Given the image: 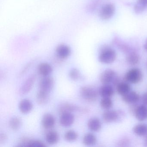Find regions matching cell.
Here are the masks:
<instances>
[{
	"label": "cell",
	"mask_w": 147,
	"mask_h": 147,
	"mask_svg": "<svg viewBox=\"0 0 147 147\" xmlns=\"http://www.w3.org/2000/svg\"><path fill=\"white\" fill-rule=\"evenodd\" d=\"M116 51L107 45H104L100 48L98 60L100 62L106 64L112 63L116 60Z\"/></svg>",
	"instance_id": "obj_1"
},
{
	"label": "cell",
	"mask_w": 147,
	"mask_h": 147,
	"mask_svg": "<svg viewBox=\"0 0 147 147\" xmlns=\"http://www.w3.org/2000/svg\"><path fill=\"white\" fill-rule=\"evenodd\" d=\"M80 94L82 98L88 102H94L97 100L98 92L94 88L89 86H84L80 89Z\"/></svg>",
	"instance_id": "obj_2"
},
{
	"label": "cell",
	"mask_w": 147,
	"mask_h": 147,
	"mask_svg": "<svg viewBox=\"0 0 147 147\" xmlns=\"http://www.w3.org/2000/svg\"><path fill=\"white\" fill-rule=\"evenodd\" d=\"M142 78V74L138 68L131 69L125 74L124 79L125 81L132 84H136L141 81Z\"/></svg>",
	"instance_id": "obj_3"
},
{
	"label": "cell",
	"mask_w": 147,
	"mask_h": 147,
	"mask_svg": "<svg viewBox=\"0 0 147 147\" xmlns=\"http://www.w3.org/2000/svg\"><path fill=\"white\" fill-rule=\"evenodd\" d=\"M123 115V113L120 111L107 110L103 113L102 118L105 123H111L118 121Z\"/></svg>",
	"instance_id": "obj_4"
},
{
	"label": "cell",
	"mask_w": 147,
	"mask_h": 147,
	"mask_svg": "<svg viewBox=\"0 0 147 147\" xmlns=\"http://www.w3.org/2000/svg\"><path fill=\"white\" fill-rule=\"evenodd\" d=\"M115 7L111 3H108L103 5L99 12V16L103 20L110 19L114 15Z\"/></svg>",
	"instance_id": "obj_5"
},
{
	"label": "cell",
	"mask_w": 147,
	"mask_h": 147,
	"mask_svg": "<svg viewBox=\"0 0 147 147\" xmlns=\"http://www.w3.org/2000/svg\"><path fill=\"white\" fill-rule=\"evenodd\" d=\"M36 79L35 74L30 76L22 84L19 89V93L20 94L24 95L28 93L32 89L34 83Z\"/></svg>",
	"instance_id": "obj_6"
},
{
	"label": "cell",
	"mask_w": 147,
	"mask_h": 147,
	"mask_svg": "<svg viewBox=\"0 0 147 147\" xmlns=\"http://www.w3.org/2000/svg\"><path fill=\"white\" fill-rule=\"evenodd\" d=\"M117 77L115 71L112 69H108L105 70L101 73L100 80V82L103 85H107L113 83Z\"/></svg>",
	"instance_id": "obj_7"
},
{
	"label": "cell",
	"mask_w": 147,
	"mask_h": 147,
	"mask_svg": "<svg viewBox=\"0 0 147 147\" xmlns=\"http://www.w3.org/2000/svg\"><path fill=\"white\" fill-rule=\"evenodd\" d=\"M55 86V81L53 78L50 76L43 77L39 82L40 90L50 93Z\"/></svg>",
	"instance_id": "obj_8"
},
{
	"label": "cell",
	"mask_w": 147,
	"mask_h": 147,
	"mask_svg": "<svg viewBox=\"0 0 147 147\" xmlns=\"http://www.w3.org/2000/svg\"><path fill=\"white\" fill-rule=\"evenodd\" d=\"M56 54L58 58L61 59H66L71 54V49L68 45L61 44L58 45L56 49Z\"/></svg>",
	"instance_id": "obj_9"
},
{
	"label": "cell",
	"mask_w": 147,
	"mask_h": 147,
	"mask_svg": "<svg viewBox=\"0 0 147 147\" xmlns=\"http://www.w3.org/2000/svg\"><path fill=\"white\" fill-rule=\"evenodd\" d=\"M60 115V123L62 126L69 127L74 123L75 117L72 113H65Z\"/></svg>",
	"instance_id": "obj_10"
},
{
	"label": "cell",
	"mask_w": 147,
	"mask_h": 147,
	"mask_svg": "<svg viewBox=\"0 0 147 147\" xmlns=\"http://www.w3.org/2000/svg\"><path fill=\"white\" fill-rule=\"evenodd\" d=\"M82 110L80 107L76 105L69 103H62L59 106L58 112L60 114L65 113H73L76 111Z\"/></svg>",
	"instance_id": "obj_11"
},
{
	"label": "cell",
	"mask_w": 147,
	"mask_h": 147,
	"mask_svg": "<svg viewBox=\"0 0 147 147\" xmlns=\"http://www.w3.org/2000/svg\"><path fill=\"white\" fill-rule=\"evenodd\" d=\"M56 123L55 119L52 114L46 113L43 116L42 124L43 127L45 129H51L54 127Z\"/></svg>",
	"instance_id": "obj_12"
},
{
	"label": "cell",
	"mask_w": 147,
	"mask_h": 147,
	"mask_svg": "<svg viewBox=\"0 0 147 147\" xmlns=\"http://www.w3.org/2000/svg\"><path fill=\"white\" fill-rule=\"evenodd\" d=\"M19 109L21 113L27 114L31 111L33 105L32 101L27 99H24L20 102L18 105Z\"/></svg>",
	"instance_id": "obj_13"
},
{
	"label": "cell",
	"mask_w": 147,
	"mask_h": 147,
	"mask_svg": "<svg viewBox=\"0 0 147 147\" xmlns=\"http://www.w3.org/2000/svg\"><path fill=\"white\" fill-rule=\"evenodd\" d=\"M122 96V99L125 102L131 105L137 103L140 99L138 94L134 91H129Z\"/></svg>",
	"instance_id": "obj_14"
},
{
	"label": "cell",
	"mask_w": 147,
	"mask_h": 147,
	"mask_svg": "<svg viewBox=\"0 0 147 147\" xmlns=\"http://www.w3.org/2000/svg\"><path fill=\"white\" fill-rule=\"evenodd\" d=\"M36 100L38 105H46L49 101L50 92L39 89L37 93Z\"/></svg>",
	"instance_id": "obj_15"
},
{
	"label": "cell",
	"mask_w": 147,
	"mask_h": 147,
	"mask_svg": "<svg viewBox=\"0 0 147 147\" xmlns=\"http://www.w3.org/2000/svg\"><path fill=\"white\" fill-rule=\"evenodd\" d=\"M38 74L43 77L49 76L52 73L53 68L52 66L48 63H42L38 67Z\"/></svg>",
	"instance_id": "obj_16"
},
{
	"label": "cell",
	"mask_w": 147,
	"mask_h": 147,
	"mask_svg": "<svg viewBox=\"0 0 147 147\" xmlns=\"http://www.w3.org/2000/svg\"><path fill=\"white\" fill-rule=\"evenodd\" d=\"M114 93V89L110 84L103 85L100 87L98 90L99 94L102 98H111Z\"/></svg>",
	"instance_id": "obj_17"
},
{
	"label": "cell",
	"mask_w": 147,
	"mask_h": 147,
	"mask_svg": "<svg viewBox=\"0 0 147 147\" xmlns=\"http://www.w3.org/2000/svg\"><path fill=\"white\" fill-rule=\"evenodd\" d=\"M134 116L140 121H143L147 119V107L144 105H138L136 109Z\"/></svg>",
	"instance_id": "obj_18"
},
{
	"label": "cell",
	"mask_w": 147,
	"mask_h": 147,
	"mask_svg": "<svg viewBox=\"0 0 147 147\" xmlns=\"http://www.w3.org/2000/svg\"><path fill=\"white\" fill-rule=\"evenodd\" d=\"M88 129L92 131L97 132L101 129V123L100 119L97 117L90 119L88 122Z\"/></svg>",
	"instance_id": "obj_19"
},
{
	"label": "cell",
	"mask_w": 147,
	"mask_h": 147,
	"mask_svg": "<svg viewBox=\"0 0 147 147\" xmlns=\"http://www.w3.org/2000/svg\"><path fill=\"white\" fill-rule=\"evenodd\" d=\"M45 140L47 143L51 145L56 144L59 140V135L55 131H51L46 134Z\"/></svg>",
	"instance_id": "obj_20"
},
{
	"label": "cell",
	"mask_w": 147,
	"mask_h": 147,
	"mask_svg": "<svg viewBox=\"0 0 147 147\" xmlns=\"http://www.w3.org/2000/svg\"><path fill=\"white\" fill-rule=\"evenodd\" d=\"M114 43L118 48L124 53L128 54L133 51V50L129 45L122 42L118 38L115 37L114 38Z\"/></svg>",
	"instance_id": "obj_21"
},
{
	"label": "cell",
	"mask_w": 147,
	"mask_h": 147,
	"mask_svg": "<svg viewBox=\"0 0 147 147\" xmlns=\"http://www.w3.org/2000/svg\"><path fill=\"white\" fill-rule=\"evenodd\" d=\"M116 87L118 93L122 96L130 91V86L126 81L119 82Z\"/></svg>",
	"instance_id": "obj_22"
},
{
	"label": "cell",
	"mask_w": 147,
	"mask_h": 147,
	"mask_svg": "<svg viewBox=\"0 0 147 147\" xmlns=\"http://www.w3.org/2000/svg\"><path fill=\"white\" fill-rule=\"evenodd\" d=\"M126 60L127 63L129 65H136L140 61V56L136 52L133 51L127 54Z\"/></svg>",
	"instance_id": "obj_23"
},
{
	"label": "cell",
	"mask_w": 147,
	"mask_h": 147,
	"mask_svg": "<svg viewBox=\"0 0 147 147\" xmlns=\"http://www.w3.org/2000/svg\"><path fill=\"white\" fill-rule=\"evenodd\" d=\"M9 127L13 131H17L22 126V121L21 119L18 117L11 118L9 121Z\"/></svg>",
	"instance_id": "obj_24"
},
{
	"label": "cell",
	"mask_w": 147,
	"mask_h": 147,
	"mask_svg": "<svg viewBox=\"0 0 147 147\" xmlns=\"http://www.w3.org/2000/svg\"><path fill=\"white\" fill-rule=\"evenodd\" d=\"M83 143L86 146H92L96 144L97 138L94 134L92 133H87L83 138Z\"/></svg>",
	"instance_id": "obj_25"
},
{
	"label": "cell",
	"mask_w": 147,
	"mask_h": 147,
	"mask_svg": "<svg viewBox=\"0 0 147 147\" xmlns=\"http://www.w3.org/2000/svg\"><path fill=\"white\" fill-rule=\"evenodd\" d=\"M146 8H147V0H138L134 6V11L137 14H140Z\"/></svg>",
	"instance_id": "obj_26"
},
{
	"label": "cell",
	"mask_w": 147,
	"mask_h": 147,
	"mask_svg": "<svg viewBox=\"0 0 147 147\" xmlns=\"http://www.w3.org/2000/svg\"><path fill=\"white\" fill-rule=\"evenodd\" d=\"M133 132L138 136H144L147 134V125L145 124H138L134 126Z\"/></svg>",
	"instance_id": "obj_27"
},
{
	"label": "cell",
	"mask_w": 147,
	"mask_h": 147,
	"mask_svg": "<svg viewBox=\"0 0 147 147\" xmlns=\"http://www.w3.org/2000/svg\"><path fill=\"white\" fill-rule=\"evenodd\" d=\"M78 134L76 131L73 130H69L65 132L64 135V139L69 142H73L77 140Z\"/></svg>",
	"instance_id": "obj_28"
},
{
	"label": "cell",
	"mask_w": 147,
	"mask_h": 147,
	"mask_svg": "<svg viewBox=\"0 0 147 147\" xmlns=\"http://www.w3.org/2000/svg\"><path fill=\"white\" fill-rule=\"evenodd\" d=\"M113 103L111 98H102L100 100V107L105 110H109L112 107Z\"/></svg>",
	"instance_id": "obj_29"
},
{
	"label": "cell",
	"mask_w": 147,
	"mask_h": 147,
	"mask_svg": "<svg viewBox=\"0 0 147 147\" xmlns=\"http://www.w3.org/2000/svg\"><path fill=\"white\" fill-rule=\"evenodd\" d=\"M69 77L74 81H77L80 78L81 74L79 69L76 68H73L69 72Z\"/></svg>",
	"instance_id": "obj_30"
},
{
	"label": "cell",
	"mask_w": 147,
	"mask_h": 147,
	"mask_svg": "<svg viewBox=\"0 0 147 147\" xmlns=\"http://www.w3.org/2000/svg\"><path fill=\"white\" fill-rule=\"evenodd\" d=\"M46 145L43 142L38 139H30V138L27 147H46Z\"/></svg>",
	"instance_id": "obj_31"
},
{
	"label": "cell",
	"mask_w": 147,
	"mask_h": 147,
	"mask_svg": "<svg viewBox=\"0 0 147 147\" xmlns=\"http://www.w3.org/2000/svg\"><path fill=\"white\" fill-rule=\"evenodd\" d=\"M98 5V2L97 1H92L87 6V10L89 12H92L96 10Z\"/></svg>",
	"instance_id": "obj_32"
},
{
	"label": "cell",
	"mask_w": 147,
	"mask_h": 147,
	"mask_svg": "<svg viewBox=\"0 0 147 147\" xmlns=\"http://www.w3.org/2000/svg\"><path fill=\"white\" fill-rule=\"evenodd\" d=\"M7 136L4 133H1L0 134V144H2L5 143L7 140Z\"/></svg>",
	"instance_id": "obj_33"
},
{
	"label": "cell",
	"mask_w": 147,
	"mask_h": 147,
	"mask_svg": "<svg viewBox=\"0 0 147 147\" xmlns=\"http://www.w3.org/2000/svg\"><path fill=\"white\" fill-rule=\"evenodd\" d=\"M138 106L136 104H136H131V105L130 106L129 108V111L130 113L131 114L134 115L136 109L137 107H138Z\"/></svg>",
	"instance_id": "obj_34"
},
{
	"label": "cell",
	"mask_w": 147,
	"mask_h": 147,
	"mask_svg": "<svg viewBox=\"0 0 147 147\" xmlns=\"http://www.w3.org/2000/svg\"><path fill=\"white\" fill-rule=\"evenodd\" d=\"M142 101L144 105H147V92L144 94L142 97Z\"/></svg>",
	"instance_id": "obj_35"
},
{
	"label": "cell",
	"mask_w": 147,
	"mask_h": 147,
	"mask_svg": "<svg viewBox=\"0 0 147 147\" xmlns=\"http://www.w3.org/2000/svg\"><path fill=\"white\" fill-rule=\"evenodd\" d=\"M144 48L145 49V50L147 51V39L146 40V42H145V43L144 45Z\"/></svg>",
	"instance_id": "obj_36"
},
{
	"label": "cell",
	"mask_w": 147,
	"mask_h": 147,
	"mask_svg": "<svg viewBox=\"0 0 147 147\" xmlns=\"http://www.w3.org/2000/svg\"><path fill=\"white\" fill-rule=\"evenodd\" d=\"M147 135V134H146ZM144 144L147 146V135H146V137H145V140H144Z\"/></svg>",
	"instance_id": "obj_37"
}]
</instances>
